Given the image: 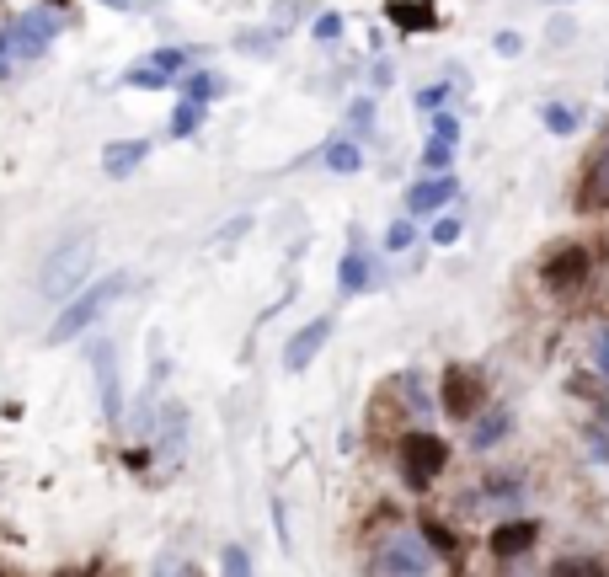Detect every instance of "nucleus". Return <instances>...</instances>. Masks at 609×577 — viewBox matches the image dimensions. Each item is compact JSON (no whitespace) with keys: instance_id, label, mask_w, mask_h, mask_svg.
<instances>
[{"instance_id":"4be33fe9","label":"nucleus","mask_w":609,"mask_h":577,"mask_svg":"<svg viewBox=\"0 0 609 577\" xmlns=\"http://www.w3.org/2000/svg\"><path fill=\"white\" fill-rule=\"evenodd\" d=\"M551 572H556V577H599L604 567H599V561H588V556H561Z\"/></svg>"},{"instance_id":"5701e85b","label":"nucleus","mask_w":609,"mask_h":577,"mask_svg":"<svg viewBox=\"0 0 609 577\" xmlns=\"http://www.w3.org/2000/svg\"><path fill=\"white\" fill-rule=\"evenodd\" d=\"M449 155H455V145H449V139H439V134H433V139H428V150H423V161H428L433 171H449Z\"/></svg>"},{"instance_id":"a211bd4d","label":"nucleus","mask_w":609,"mask_h":577,"mask_svg":"<svg viewBox=\"0 0 609 577\" xmlns=\"http://www.w3.org/2000/svg\"><path fill=\"white\" fill-rule=\"evenodd\" d=\"M326 166H332L337 177H353V171H364V150L348 145V139H337V145L326 150Z\"/></svg>"},{"instance_id":"e433bc0d","label":"nucleus","mask_w":609,"mask_h":577,"mask_svg":"<svg viewBox=\"0 0 609 577\" xmlns=\"http://www.w3.org/2000/svg\"><path fill=\"white\" fill-rule=\"evenodd\" d=\"M545 6H567V0H545Z\"/></svg>"},{"instance_id":"6ab92c4d","label":"nucleus","mask_w":609,"mask_h":577,"mask_svg":"<svg viewBox=\"0 0 609 577\" xmlns=\"http://www.w3.org/2000/svg\"><path fill=\"white\" fill-rule=\"evenodd\" d=\"M508 428H513V417H508V412H497V417H481V423H476V433H471V444H476V449H492V444L503 439Z\"/></svg>"},{"instance_id":"a878e982","label":"nucleus","mask_w":609,"mask_h":577,"mask_svg":"<svg viewBox=\"0 0 609 577\" xmlns=\"http://www.w3.org/2000/svg\"><path fill=\"white\" fill-rule=\"evenodd\" d=\"M348 123H353V129H364V134H369V129H374V102H369V97H358V102L348 107Z\"/></svg>"},{"instance_id":"9d476101","label":"nucleus","mask_w":609,"mask_h":577,"mask_svg":"<svg viewBox=\"0 0 609 577\" xmlns=\"http://www.w3.org/2000/svg\"><path fill=\"white\" fill-rule=\"evenodd\" d=\"M455 193H460V182L444 171V177H428V182H412V187H406V209H412V214H433V209H444Z\"/></svg>"},{"instance_id":"c9c22d12","label":"nucleus","mask_w":609,"mask_h":577,"mask_svg":"<svg viewBox=\"0 0 609 577\" xmlns=\"http://www.w3.org/2000/svg\"><path fill=\"white\" fill-rule=\"evenodd\" d=\"M102 6H113V11H129V0H102Z\"/></svg>"},{"instance_id":"b1692460","label":"nucleus","mask_w":609,"mask_h":577,"mask_svg":"<svg viewBox=\"0 0 609 577\" xmlns=\"http://www.w3.org/2000/svg\"><path fill=\"white\" fill-rule=\"evenodd\" d=\"M310 33H316V38H326V43H332V38H342V11H321Z\"/></svg>"},{"instance_id":"f704fd0d","label":"nucleus","mask_w":609,"mask_h":577,"mask_svg":"<svg viewBox=\"0 0 609 577\" xmlns=\"http://www.w3.org/2000/svg\"><path fill=\"white\" fill-rule=\"evenodd\" d=\"M588 444H593V449H599V460L609 465V439H604V433H588Z\"/></svg>"},{"instance_id":"473e14b6","label":"nucleus","mask_w":609,"mask_h":577,"mask_svg":"<svg viewBox=\"0 0 609 577\" xmlns=\"http://www.w3.org/2000/svg\"><path fill=\"white\" fill-rule=\"evenodd\" d=\"M449 97V86H428V91H417V107H439Z\"/></svg>"},{"instance_id":"7ed1b4c3","label":"nucleus","mask_w":609,"mask_h":577,"mask_svg":"<svg viewBox=\"0 0 609 577\" xmlns=\"http://www.w3.org/2000/svg\"><path fill=\"white\" fill-rule=\"evenodd\" d=\"M444 465H449V444L444 439H433V433H406L401 439V476H406L412 492H428Z\"/></svg>"},{"instance_id":"1a4fd4ad","label":"nucleus","mask_w":609,"mask_h":577,"mask_svg":"<svg viewBox=\"0 0 609 577\" xmlns=\"http://www.w3.org/2000/svg\"><path fill=\"white\" fill-rule=\"evenodd\" d=\"M540 278L551 289H577L588 278V252H583V246H561V252L540 268Z\"/></svg>"},{"instance_id":"7c9ffc66","label":"nucleus","mask_w":609,"mask_h":577,"mask_svg":"<svg viewBox=\"0 0 609 577\" xmlns=\"http://www.w3.org/2000/svg\"><path fill=\"white\" fill-rule=\"evenodd\" d=\"M433 241H439V246H455V241H460V220H439V230H433Z\"/></svg>"},{"instance_id":"aec40b11","label":"nucleus","mask_w":609,"mask_h":577,"mask_svg":"<svg viewBox=\"0 0 609 577\" xmlns=\"http://www.w3.org/2000/svg\"><path fill=\"white\" fill-rule=\"evenodd\" d=\"M198 123H203V102H198V97H182L177 118H171V134L187 139V134H198Z\"/></svg>"},{"instance_id":"6e6552de","label":"nucleus","mask_w":609,"mask_h":577,"mask_svg":"<svg viewBox=\"0 0 609 577\" xmlns=\"http://www.w3.org/2000/svg\"><path fill=\"white\" fill-rule=\"evenodd\" d=\"M91 358H97L102 417H107V423H118V417H123V391H118V353H113V342H97V348H91Z\"/></svg>"},{"instance_id":"4c0bfd02","label":"nucleus","mask_w":609,"mask_h":577,"mask_svg":"<svg viewBox=\"0 0 609 577\" xmlns=\"http://www.w3.org/2000/svg\"><path fill=\"white\" fill-rule=\"evenodd\" d=\"M604 86H609V81H604Z\"/></svg>"},{"instance_id":"412c9836","label":"nucleus","mask_w":609,"mask_h":577,"mask_svg":"<svg viewBox=\"0 0 609 577\" xmlns=\"http://www.w3.org/2000/svg\"><path fill=\"white\" fill-rule=\"evenodd\" d=\"M423 540H428V551H433V556H455V535H449L444 524L423 519Z\"/></svg>"},{"instance_id":"39448f33","label":"nucleus","mask_w":609,"mask_h":577,"mask_svg":"<svg viewBox=\"0 0 609 577\" xmlns=\"http://www.w3.org/2000/svg\"><path fill=\"white\" fill-rule=\"evenodd\" d=\"M481 401H487V385H481L476 369H444V412L449 417H476Z\"/></svg>"},{"instance_id":"f257e3e1","label":"nucleus","mask_w":609,"mask_h":577,"mask_svg":"<svg viewBox=\"0 0 609 577\" xmlns=\"http://www.w3.org/2000/svg\"><path fill=\"white\" fill-rule=\"evenodd\" d=\"M91 262H97V241H91V236H75V241H65V246H54V252L43 257L38 289L49 294V300H70V294L86 284Z\"/></svg>"},{"instance_id":"ddd939ff","label":"nucleus","mask_w":609,"mask_h":577,"mask_svg":"<svg viewBox=\"0 0 609 577\" xmlns=\"http://www.w3.org/2000/svg\"><path fill=\"white\" fill-rule=\"evenodd\" d=\"M535 540H540L535 519H513V524H497L487 545H492V556H524Z\"/></svg>"},{"instance_id":"cd10ccee","label":"nucleus","mask_w":609,"mask_h":577,"mask_svg":"<svg viewBox=\"0 0 609 577\" xmlns=\"http://www.w3.org/2000/svg\"><path fill=\"white\" fill-rule=\"evenodd\" d=\"M385 246H390V252H406V246H412V225L396 220V225H390V236H385Z\"/></svg>"},{"instance_id":"c756f323","label":"nucleus","mask_w":609,"mask_h":577,"mask_svg":"<svg viewBox=\"0 0 609 577\" xmlns=\"http://www.w3.org/2000/svg\"><path fill=\"white\" fill-rule=\"evenodd\" d=\"M593 353H599V369L609 374V326H604V321L593 326Z\"/></svg>"},{"instance_id":"dca6fc26","label":"nucleus","mask_w":609,"mask_h":577,"mask_svg":"<svg viewBox=\"0 0 609 577\" xmlns=\"http://www.w3.org/2000/svg\"><path fill=\"white\" fill-rule=\"evenodd\" d=\"M337 289H342V294H358V289H369V257L358 252V246H353L348 257H342V268H337Z\"/></svg>"},{"instance_id":"2f4dec72","label":"nucleus","mask_w":609,"mask_h":577,"mask_svg":"<svg viewBox=\"0 0 609 577\" xmlns=\"http://www.w3.org/2000/svg\"><path fill=\"white\" fill-rule=\"evenodd\" d=\"M11 70H17V54H11V38L0 33V81H6Z\"/></svg>"},{"instance_id":"f3484780","label":"nucleus","mask_w":609,"mask_h":577,"mask_svg":"<svg viewBox=\"0 0 609 577\" xmlns=\"http://www.w3.org/2000/svg\"><path fill=\"white\" fill-rule=\"evenodd\" d=\"M540 118H545V129H551V134H561V139L583 129V107H567V102H551Z\"/></svg>"},{"instance_id":"20e7f679","label":"nucleus","mask_w":609,"mask_h":577,"mask_svg":"<svg viewBox=\"0 0 609 577\" xmlns=\"http://www.w3.org/2000/svg\"><path fill=\"white\" fill-rule=\"evenodd\" d=\"M6 38H11V54H17V59H38L59 38V11H43V6L22 11V17L6 27Z\"/></svg>"},{"instance_id":"2eb2a0df","label":"nucleus","mask_w":609,"mask_h":577,"mask_svg":"<svg viewBox=\"0 0 609 577\" xmlns=\"http://www.w3.org/2000/svg\"><path fill=\"white\" fill-rule=\"evenodd\" d=\"M609 204V150L588 166L583 187H577V209H604Z\"/></svg>"},{"instance_id":"9b49d317","label":"nucleus","mask_w":609,"mask_h":577,"mask_svg":"<svg viewBox=\"0 0 609 577\" xmlns=\"http://www.w3.org/2000/svg\"><path fill=\"white\" fill-rule=\"evenodd\" d=\"M374 567H380V572H428V567H433V556H428L417 540H406V535H401V540H390L385 551L374 556Z\"/></svg>"},{"instance_id":"0eeeda50","label":"nucleus","mask_w":609,"mask_h":577,"mask_svg":"<svg viewBox=\"0 0 609 577\" xmlns=\"http://www.w3.org/2000/svg\"><path fill=\"white\" fill-rule=\"evenodd\" d=\"M326 337H332V316H316V321H305L300 332H294L284 342V369H310V358H316L326 348Z\"/></svg>"},{"instance_id":"72a5a7b5","label":"nucleus","mask_w":609,"mask_h":577,"mask_svg":"<svg viewBox=\"0 0 609 577\" xmlns=\"http://www.w3.org/2000/svg\"><path fill=\"white\" fill-rule=\"evenodd\" d=\"M519 49H524L519 33H503V38H497V54H519Z\"/></svg>"},{"instance_id":"f8f14e48","label":"nucleus","mask_w":609,"mask_h":577,"mask_svg":"<svg viewBox=\"0 0 609 577\" xmlns=\"http://www.w3.org/2000/svg\"><path fill=\"white\" fill-rule=\"evenodd\" d=\"M385 17L401 27V33H433L439 27V6L433 0H390Z\"/></svg>"},{"instance_id":"f03ea898","label":"nucleus","mask_w":609,"mask_h":577,"mask_svg":"<svg viewBox=\"0 0 609 577\" xmlns=\"http://www.w3.org/2000/svg\"><path fill=\"white\" fill-rule=\"evenodd\" d=\"M123 289H129V278H123V273H107L102 284H91V289H75V294H70V305L59 310V321L49 326V342H54V348H59V342L81 337L86 326H97V316H102V310H107V305L118 300Z\"/></svg>"},{"instance_id":"4468645a","label":"nucleus","mask_w":609,"mask_h":577,"mask_svg":"<svg viewBox=\"0 0 609 577\" xmlns=\"http://www.w3.org/2000/svg\"><path fill=\"white\" fill-rule=\"evenodd\" d=\"M145 155H150V139H113V145L102 150V171L107 177H129Z\"/></svg>"},{"instance_id":"423d86ee","label":"nucleus","mask_w":609,"mask_h":577,"mask_svg":"<svg viewBox=\"0 0 609 577\" xmlns=\"http://www.w3.org/2000/svg\"><path fill=\"white\" fill-rule=\"evenodd\" d=\"M187 65V54L182 49H155V54H145L139 65L123 75L129 86H139V91H161V86H171L177 81V70Z\"/></svg>"},{"instance_id":"bb28decb","label":"nucleus","mask_w":609,"mask_h":577,"mask_svg":"<svg viewBox=\"0 0 609 577\" xmlns=\"http://www.w3.org/2000/svg\"><path fill=\"white\" fill-rule=\"evenodd\" d=\"M220 567L225 572H252V556L241 551V545H225V556H220Z\"/></svg>"},{"instance_id":"393cba45","label":"nucleus","mask_w":609,"mask_h":577,"mask_svg":"<svg viewBox=\"0 0 609 577\" xmlns=\"http://www.w3.org/2000/svg\"><path fill=\"white\" fill-rule=\"evenodd\" d=\"M214 91H220V81H214V75H209V70H198V75H193V81H187V97H198V102H209V97H214Z\"/></svg>"},{"instance_id":"c85d7f7f","label":"nucleus","mask_w":609,"mask_h":577,"mask_svg":"<svg viewBox=\"0 0 609 577\" xmlns=\"http://www.w3.org/2000/svg\"><path fill=\"white\" fill-rule=\"evenodd\" d=\"M433 134H439V139H449V145H460V118L439 113V118H433Z\"/></svg>"}]
</instances>
